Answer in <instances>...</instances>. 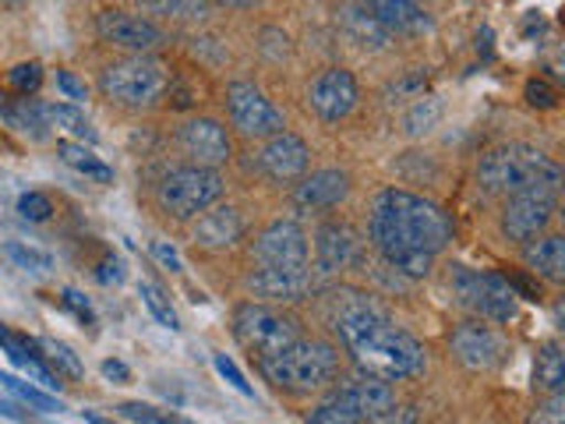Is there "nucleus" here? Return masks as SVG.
I'll list each match as a JSON object with an SVG mask.
<instances>
[{
  "mask_svg": "<svg viewBox=\"0 0 565 424\" xmlns=\"http://www.w3.org/2000/svg\"><path fill=\"white\" fill-rule=\"evenodd\" d=\"M367 237L388 269L420 279L452 241V220L414 191L385 188L371 199Z\"/></svg>",
  "mask_w": 565,
  "mask_h": 424,
  "instance_id": "nucleus-1",
  "label": "nucleus"
},
{
  "mask_svg": "<svg viewBox=\"0 0 565 424\" xmlns=\"http://www.w3.org/2000/svg\"><path fill=\"white\" fill-rule=\"evenodd\" d=\"M335 332H340L353 364L361 368V375L403 382L424 375V368H428V353L414 336L367 300H350L335 315Z\"/></svg>",
  "mask_w": 565,
  "mask_h": 424,
  "instance_id": "nucleus-2",
  "label": "nucleus"
},
{
  "mask_svg": "<svg viewBox=\"0 0 565 424\" xmlns=\"http://www.w3.org/2000/svg\"><path fill=\"white\" fill-rule=\"evenodd\" d=\"M477 184L488 194H505V199L520 191H534V188L558 191L562 167L547 152L523 146V141H512V146L491 149L481 163H477Z\"/></svg>",
  "mask_w": 565,
  "mask_h": 424,
  "instance_id": "nucleus-3",
  "label": "nucleus"
},
{
  "mask_svg": "<svg viewBox=\"0 0 565 424\" xmlns=\"http://www.w3.org/2000/svg\"><path fill=\"white\" fill-rule=\"evenodd\" d=\"M258 371L276 389H287V393H315V389L335 379L340 353L326 340H297L287 350L273 353V358H262Z\"/></svg>",
  "mask_w": 565,
  "mask_h": 424,
  "instance_id": "nucleus-4",
  "label": "nucleus"
},
{
  "mask_svg": "<svg viewBox=\"0 0 565 424\" xmlns=\"http://www.w3.org/2000/svg\"><path fill=\"white\" fill-rule=\"evenodd\" d=\"M99 88L106 99H114L120 106H131V110H141V106H156L167 93V67L146 57V53H135V57H124L117 64H110L103 71Z\"/></svg>",
  "mask_w": 565,
  "mask_h": 424,
  "instance_id": "nucleus-5",
  "label": "nucleus"
},
{
  "mask_svg": "<svg viewBox=\"0 0 565 424\" xmlns=\"http://www.w3.org/2000/svg\"><path fill=\"white\" fill-rule=\"evenodd\" d=\"M223 194V177L220 170L209 167H181L170 170L156 188L159 209L173 220H194L199 212L212 209Z\"/></svg>",
  "mask_w": 565,
  "mask_h": 424,
  "instance_id": "nucleus-6",
  "label": "nucleus"
},
{
  "mask_svg": "<svg viewBox=\"0 0 565 424\" xmlns=\"http://www.w3.org/2000/svg\"><path fill=\"white\" fill-rule=\"evenodd\" d=\"M234 332L241 347L252 353L255 361L273 358V353L287 350L300 340V329L290 315H282L269 305H241L234 311Z\"/></svg>",
  "mask_w": 565,
  "mask_h": 424,
  "instance_id": "nucleus-7",
  "label": "nucleus"
},
{
  "mask_svg": "<svg viewBox=\"0 0 565 424\" xmlns=\"http://www.w3.org/2000/svg\"><path fill=\"white\" fill-rule=\"evenodd\" d=\"M456 300L467 311H473L481 322H509L516 315V294L509 290L502 273H473L459 265L452 276Z\"/></svg>",
  "mask_w": 565,
  "mask_h": 424,
  "instance_id": "nucleus-8",
  "label": "nucleus"
},
{
  "mask_svg": "<svg viewBox=\"0 0 565 424\" xmlns=\"http://www.w3.org/2000/svg\"><path fill=\"white\" fill-rule=\"evenodd\" d=\"M226 114H230V124H234L244 138H273L287 128L282 114L252 82H230L226 85Z\"/></svg>",
  "mask_w": 565,
  "mask_h": 424,
  "instance_id": "nucleus-9",
  "label": "nucleus"
},
{
  "mask_svg": "<svg viewBox=\"0 0 565 424\" xmlns=\"http://www.w3.org/2000/svg\"><path fill=\"white\" fill-rule=\"evenodd\" d=\"M555 205H558L555 191H547V188L509 194L505 209H502V234L516 244H530L534 237L544 234L547 223H552Z\"/></svg>",
  "mask_w": 565,
  "mask_h": 424,
  "instance_id": "nucleus-10",
  "label": "nucleus"
},
{
  "mask_svg": "<svg viewBox=\"0 0 565 424\" xmlns=\"http://www.w3.org/2000/svg\"><path fill=\"white\" fill-rule=\"evenodd\" d=\"M252 255L265 269H308V237L294 220H276L258 234Z\"/></svg>",
  "mask_w": 565,
  "mask_h": 424,
  "instance_id": "nucleus-11",
  "label": "nucleus"
},
{
  "mask_svg": "<svg viewBox=\"0 0 565 424\" xmlns=\"http://www.w3.org/2000/svg\"><path fill=\"white\" fill-rule=\"evenodd\" d=\"M177 146L191 159V167H209L216 170L223 167L230 156H234V146H230V135L220 120L212 117H191L177 128Z\"/></svg>",
  "mask_w": 565,
  "mask_h": 424,
  "instance_id": "nucleus-12",
  "label": "nucleus"
},
{
  "mask_svg": "<svg viewBox=\"0 0 565 424\" xmlns=\"http://www.w3.org/2000/svg\"><path fill=\"white\" fill-rule=\"evenodd\" d=\"M361 99V88H358V78L350 75L343 67H329L322 71L311 88H308V103L311 110L322 117L326 124H340L353 114V106Z\"/></svg>",
  "mask_w": 565,
  "mask_h": 424,
  "instance_id": "nucleus-13",
  "label": "nucleus"
},
{
  "mask_svg": "<svg viewBox=\"0 0 565 424\" xmlns=\"http://www.w3.org/2000/svg\"><path fill=\"white\" fill-rule=\"evenodd\" d=\"M449 347L467 371H491L505 358V340L491 326H484L481 318L477 322H459L449 336Z\"/></svg>",
  "mask_w": 565,
  "mask_h": 424,
  "instance_id": "nucleus-14",
  "label": "nucleus"
},
{
  "mask_svg": "<svg viewBox=\"0 0 565 424\" xmlns=\"http://www.w3.org/2000/svg\"><path fill=\"white\" fill-rule=\"evenodd\" d=\"M96 32L103 43H114L120 50H131V53H149L156 46L167 43L163 29L149 18L141 14H128V11H99L96 14Z\"/></svg>",
  "mask_w": 565,
  "mask_h": 424,
  "instance_id": "nucleus-15",
  "label": "nucleus"
},
{
  "mask_svg": "<svg viewBox=\"0 0 565 424\" xmlns=\"http://www.w3.org/2000/svg\"><path fill=\"white\" fill-rule=\"evenodd\" d=\"M308 163H311L308 141L300 135H290V131H279L273 138H265V146L258 152L262 173L269 177V181H279V184L300 181V177L308 173Z\"/></svg>",
  "mask_w": 565,
  "mask_h": 424,
  "instance_id": "nucleus-16",
  "label": "nucleus"
},
{
  "mask_svg": "<svg viewBox=\"0 0 565 424\" xmlns=\"http://www.w3.org/2000/svg\"><path fill=\"white\" fill-rule=\"evenodd\" d=\"M364 244L347 223H322L315 234V269L318 273H347L353 265H361Z\"/></svg>",
  "mask_w": 565,
  "mask_h": 424,
  "instance_id": "nucleus-17",
  "label": "nucleus"
},
{
  "mask_svg": "<svg viewBox=\"0 0 565 424\" xmlns=\"http://www.w3.org/2000/svg\"><path fill=\"white\" fill-rule=\"evenodd\" d=\"M244 237V220L234 205H216L205 209L199 223H194V244L209 247V252H223V247H234Z\"/></svg>",
  "mask_w": 565,
  "mask_h": 424,
  "instance_id": "nucleus-18",
  "label": "nucleus"
},
{
  "mask_svg": "<svg viewBox=\"0 0 565 424\" xmlns=\"http://www.w3.org/2000/svg\"><path fill=\"white\" fill-rule=\"evenodd\" d=\"M347 194H350V177L343 170H318L297 184L294 202L308 212H322V209H335Z\"/></svg>",
  "mask_w": 565,
  "mask_h": 424,
  "instance_id": "nucleus-19",
  "label": "nucleus"
},
{
  "mask_svg": "<svg viewBox=\"0 0 565 424\" xmlns=\"http://www.w3.org/2000/svg\"><path fill=\"white\" fill-rule=\"evenodd\" d=\"M244 287L255 297H269V300H300L311 290V273L308 269H258L244 279Z\"/></svg>",
  "mask_w": 565,
  "mask_h": 424,
  "instance_id": "nucleus-20",
  "label": "nucleus"
},
{
  "mask_svg": "<svg viewBox=\"0 0 565 424\" xmlns=\"http://www.w3.org/2000/svg\"><path fill=\"white\" fill-rule=\"evenodd\" d=\"M364 11L385 32H428L431 18L420 11L417 0H364Z\"/></svg>",
  "mask_w": 565,
  "mask_h": 424,
  "instance_id": "nucleus-21",
  "label": "nucleus"
},
{
  "mask_svg": "<svg viewBox=\"0 0 565 424\" xmlns=\"http://www.w3.org/2000/svg\"><path fill=\"white\" fill-rule=\"evenodd\" d=\"M523 258L530 265V273L547 279V283H562L565 279V237L558 234H541L537 241H530L523 247Z\"/></svg>",
  "mask_w": 565,
  "mask_h": 424,
  "instance_id": "nucleus-22",
  "label": "nucleus"
},
{
  "mask_svg": "<svg viewBox=\"0 0 565 424\" xmlns=\"http://www.w3.org/2000/svg\"><path fill=\"white\" fill-rule=\"evenodd\" d=\"M0 347L8 350V358L25 371V375L32 379V382H40L46 393H57L61 389V379L53 375V371L40 361V353H35V343L32 340H25V336H11V332H4L0 336Z\"/></svg>",
  "mask_w": 565,
  "mask_h": 424,
  "instance_id": "nucleus-23",
  "label": "nucleus"
},
{
  "mask_svg": "<svg viewBox=\"0 0 565 424\" xmlns=\"http://www.w3.org/2000/svg\"><path fill=\"white\" fill-rule=\"evenodd\" d=\"M347 389H350V396H353V403H358V411H361V424L371 421V417H379V414H385L388 406L396 403L393 382L375 379V375L353 379V382H347Z\"/></svg>",
  "mask_w": 565,
  "mask_h": 424,
  "instance_id": "nucleus-24",
  "label": "nucleus"
},
{
  "mask_svg": "<svg viewBox=\"0 0 565 424\" xmlns=\"http://www.w3.org/2000/svg\"><path fill=\"white\" fill-rule=\"evenodd\" d=\"M141 18H163V22H202L209 0H138Z\"/></svg>",
  "mask_w": 565,
  "mask_h": 424,
  "instance_id": "nucleus-25",
  "label": "nucleus"
},
{
  "mask_svg": "<svg viewBox=\"0 0 565 424\" xmlns=\"http://www.w3.org/2000/svg\"><path fill=\"white\" fill-rule=\"evenodd\" d=\"M57 156H61V163L64 167H71V170H78V173H85V177H93V181H114V170L103 163V159L88 149V146H82V141H57Z\"/></svg>",
  "mask_w": 565,
  "mask_h": 424,
  "instance_id": "nucleus-26",
  "label": "nucleus"
},
{
  "mask_svg": "<svg viewBox=\"0 0 565 424\" xmlns=\"http://www.w3.org/2000/svg\"><path fill=\"white\" fill-rule=\"evenodd\" d=\"M343 29H347V35H350V40L353 43H358V46H371V50H385V43H388V32L375 22V18H371L364 8H343Z\"/></svg>",
  "mask_w": 565,
  "mask_h": 424,
  "instance_id": "nucleus-27",
  "label": "nucleus"
},
{
  "mask_svg": "<svg viewBox=\"0 0 565 424\" xmlns=\"http://www.w3.org/2000/svg\"><path fill=\"white\" fill-rule=\"evenodd\" d=\"M534 385L541 389L544 396L562 393L565 385V353L558 343H544L537 361H534Z\"/></svg>",
  "mask_w": 565,
  "mask_h": 424,
  "instance_id": "nucleus-28",
  "label": "nucleus"
},
{
  "mask_svg": "<svg viewBox=\"0 0 565 424\" xmlns=\"http://www.w3.org/2000/svg\"><path fill=\"white\" fill-rule=\"evenodd\" d=\"M43 110H46V120L53 124V128H64L71 138H82V141H88V146H96L99 141L96 128L88 124V117L78 110L75 103H43Z\"/></svg>",
  "mask_w": 565,
  "mask_h": 424,
  "instance_id": "nucleus-29",
  "label": "nucleus"
},
{
  "mask_svg": "<svg viewBox=\"0 0 565 424\" xmlns=\"http://www.w3.org/2000/svg\"><path fill=\"white\" fill-rule=\"evenodd\" d=\"M308 424H361V411H358V403H353L350 389L347 385L335 389L326 403H318L308 414Z\"/></svg>",
  "mask_w": 565,
  "mask_h": 424,
  "instance_id": "nucleus-30",
  "label": "nucleus"
},
{
  "mask_svg": "<svg viewBox=\"0 0 565 424\" xmlns=\"http://www.w3.org/2000/svg\"><path fill=\"white\" fill-rule=\"evenodd\" d=\"M0 117H4L14 131H25V135H32V138H46L50 120H46V110H43V103H40V99H18V103H11Z\"/></svg>",
  "mask_w": 565,
  "mask_h": 424,
  "instance_id": "nucleus-31",
  "label": "nucleus"
},
{
  "mask_svg": "<svg viewBox=\"0 0 565 424\" xmlns=\"http://www.w3.org/2000/svg\"><path fill=\"white\" fill-rule=\"evenodd\" d=\"M0 385H4L14 400L29 403L32 411H40V414L61 411V400H57V396H50L46 389H35V385H29V382H22V379H14V375H0Z\"/></svg>",
  "mask_w": 565,
  "mask_h": 424,
  "instance_id": "nucleus-32",
  "label": "nucleus"
},
{
  "mask_svg": "<svg viewBox=\"0 0 565 424\" xmlns=\"http://www.w3.org/2000/svg\"><path fill=\"white\" fill-rule=\"evenodd\" d=\"M35 347L40 350H46V353H40V358H46L53 368H57V375L64 371L67 379H82V361H78V353L71 350L67 343H57V340H35Z\"/></svg>",
  "mask_w": 565,
  "mask_h": 424,
  "instance_id": "nucleus-33",
  "label": "nucleus"
},
{
  "mask_svg": "<svg viewBox=\"0 0 565 424\" xmlns=\"http://www.w3.org/2000/svg\"><path fill=\"white\" fill-rule=\"evenodd\" d=\"M117 414L124 421H135V424H194L181 414L173 411H159V406H149V403H120Z\"/></svg>",
  "mask_w": 565,
  "mask_h": 424,
  "instance_id": "nucleus-34",
  "label": "nucleus"
},
{
  "mask_svg": "<svg viewBox=\"0 0 565 424\" xmlns=\"http://www.w3.org/2000/svg\"><path fill=\"white\" fill-rule=\"evenodd\" d=\"M4 255L18 265V269H25V273H35V276H43L53 269V258L46 252H35V247H25V244H4Z\"/></svg>",
  "mask_w": 565,
  "mask_h": 424,
  "instance_id": "nucleus-35",
  "label": "nucleus"
},
{
  "mask_svg": "<svg viewBox=\"0 0 565 424\" xmlns=\"http://www.w3.org/2000/svg\"><path fill=\"white\" fill-rule=\"evenodd\" d=\"M8 85H11V93H18L22 99H29L32 93H40V85H43V64H14L8 71Z\"/></svg>",
  "mask_w": 565,
  "mask_h": 424,
  "instance_id": "nucleus-36",
  "label": "nucleus"
},
{
  "mask_svg": "<svg viewBox=\"0 0 565 424\" xmlns=\"http://www.w3.org/2000/svg\"><path fill=\"white\" fill-rule=\"evenodd\" d=\"M138 294H141V300H146V308L152 311V318H156L159 326H167V329H181V326H177V311L170 308L167 294L159 290L156 283H141Z\"/></svg>",
  "mask_w": 565,
  "mask_h": 424,
  "instance_id": "nucleus-37",
  "label": "nucleus"
},
{
  "mask_svg": "<svg viewBox=\"0 0 565 424\" xmlns=\"http://www.w3.org/2000/svg\"><path fill=\"white\" fill-rule=\"evenodd\" d=\"M438 114H441V106L435 103V99H417L411 110H406V117H403V128H406V135H424V131H431L435 128V120H438Z\"/></svg>",
  "mask_w": 565,
  "mask_h": 424,
  "instance_id": "nucleus-38",
  "label": "nucleus"
},
{
  "mask_svg": "<svg viewBox=\"0 0 565 424\" xmlns=\"http://www.w3.org/2000/svg\"><path fill=\"white\" fill-rule=\"evenodd\" d=\"M523 99L534 106V110H555L558 106V93H555V85H547L544 78H530L523 85Z\"/></svg>",
  "mask_w": 565,
  "mask_h": 424,
  "instance_id": "nucleus-39",
  "label": "nucleus"
},
{
  "mask_svg": "<svg viewBox=\"0 0 565 424\" xmlns=\"http://www.w3.org/2000/svg\"><path fill=\"white\" fill-rule=\"evenodd\" d=\"M18 212H22V216L32 220V223H46L53 216V202L46 199L43 191H25L22 199H18Z\"/></svg>",
  "mask_w": 565,
  "mask_h": 424,
  "instance_id": "nucleus-40",
  "label": "nucleus"
},
{
  "mask_svg": "<svg viewBox=\"0 0 565 424\" xmlns=\"http://www.w3.org/2000/svg\"><path fill=\"white\" fill-rule=\"evenodd\" d=\"M526 424H565V396H562V393L544 396V400L534 406V414H530Z\"/></svg>",
  "mask_w": 565,
  "mask_h": 424,
  "instance_id": "nucleus-41",
  "label": "nucleus"
},
{
  "mask_svg": "<svg viewBox=\"0 0 565 424\" xmlns=\"http://www.w3.org/2000/svg\"><path fill=\"white\" fill-rule=\"evenodd\" d=\"M212 364H216V371H220V375H223V379H226L230 385H234V389H237V393H241V396H255V389H252V382H247V379H244V371H241V368H237L234 361H230V358H226V353H216V358H212Z\"/></svg>",
  "mask_w": 565,
  "mask_h": 424,
  "instance_id": "nucleus-42",
  "label": "nucleus"
},
{
  "mask_svg": "<svg viewBox=\"0 0 565 424\" xmlns=\"http://www.w3.org/2000/svg\"><path fill=\"white\" fill-rule=\"evenodd\" d=\"M364 424H417V406H411V403H393L385 414L371 417Z\"/></svg>",
  "mask_w": 565,
  "mask_h": 424,
  "instance_id": "nucleus-43",
  "label": "nucleus"
},
{
  "mask_svg": "<svg viewBox=\"0 0 565 424\" xmlns=\"http://www.w3.org/2000/svg\"><path fill=\"white\" fill-rule=\"evenodd\" d=\"M505 283H509V290L516 294V297H523V300H541V287H537V279H534V276H526V273H509Z\"/></svg>",
  "mask_w": 565,
  "mask_h": 424,
  "instance_id": "nucleus-44",
  "label": "nucleus"
},
{
  "mask_svg": "<svg viewBox=\"0 0 565 424\" xmlns=\"http://www.w3.org/2000/svg\"><path fill=\"white\" fill-rule=\"evenodd\" d=\"M57 88L64 93V99H75V103H82V99H88V88H85V82H78L71 71H57Z\"/></svg>",
  "mask_w": 565,
  "mask_h": 424,
  "instance_id": "nucleus-45",
  "label": "nucleus"
},
{
  "mask_svg": "<svg viewBox=\"0 0 565 424\" xmlns=\"http://www.w3.org/2000/svg\"><path fill=\"white\" fill-rule=\"evenodd\" d=\"M149 252H152V258H156L159 265H167L170 273H181V255L173 252V244H167V241H152V244H149Z\"/></svg>",
  "mask_w": 565,
  "mask_h": 424,
  "instance_id": "nucleus-46",
  "label": "nucleus"
},
{
  "mask_svg": "<svg viewBox=\"0 0 565 424\" xmlns=\"http://www.w3.org/2000/svg\"><path fill=\"white\" fill-rule=\"evenodd\" d=\"M64 308H71V311H75L78 318H82V322H88V326H93V305H88V300L78 294V290H64Z\"/></svg>",
  "mask_w": 565,
  "mask_h": 424,
  "instance_id": "nucleus-47",
  "label": "nucleus"
},
{
  "mask_svg": "<svg viewBox=\"0 0 565 424\" xmlns=\"http://www.w3.org/2000/svg\"><path fill=\"white\" fill-rule=\"evenodd\" d=\"M103 379L124 385V382H131V368L124 364V361H103Z\"/></svg>",
  "mask_w": 565,
  "mask_h": 424,
  "instance_id": "nucleus-48",
  "label": "nucleus"
},
{
  "mask_svg": "<svg viewBox=\"0 0 565 424\" xmlns=\"http://www.w3.org/2000/svg\"><path fill=\"white\" fill-rule=\"evenodd\" d=\"M120 276H124V273H120V262H117V258H106V262L99 265V273H96L99 283H120Z\"/></svg>",
  "mask_w": 565,
  "mask_h": 424,
  "instance_id": "nucleus-49",
  "label": "nucleus"
},
{
  "mask_svg": "<svg viewBox=\"0 0 565 424\" xmlns=\"http://www.w3.org/2000/svg\"><path fill=\"white\" fill-rule=\"evenodd\" d=\"M0 414L11 417V421H22V424H29V414H22V411H18V406H14V403H8V400H0Z\"/></svg>",
  "mask_w": 565,
  "mask_h": 424,
  "instance_id": "nucleus-50",
  "label": "nucleus"
},
{
  "mask_svg": "<svg viewBox=\"0 0 565 424\" xmlns=\"http://www.w3.org/2000/svg\"><path fill=\"white\" fill-rule=\"evenodd\" d=\"M220 4H223V8H237V11H241V8H255V4H262V0H220Z\"/></svg>",
  "mask_w": 565,
  "mask_h": 424,
  "instance_id": "nucleus-51",
  "label": "nucleus"
},
{
  "mask_svg": "<svg viewBox=\"0 0 565 424\" xmlns=\"http://www.w3.org/2000/svg\"><path fill=\"white\" fill-rule=\"evenodd\" d=\"M88 424H114V421H106V417H96V414H85Z\"/></svg>",
  "mask_w": 565,
  "mask_h": 424,
  "instance_id": "nucleus-52",
  "label": "nucleus"
},
{
  "mask_svg": "<svg viewBox=\"0 0 565 424\" xmlns=\"http://www.w3.org/2000/svg\"><path fill=\"white\" fill-rule=\"evenodd\" d=\"M8 110V99H4V93H0V114H4Z\"/></svg>",
  "mask_w": 565,
  "mask_h": 424,
  "instance_id": "nucleus-53",
  "label": "nucleus"
}]
</instances>
